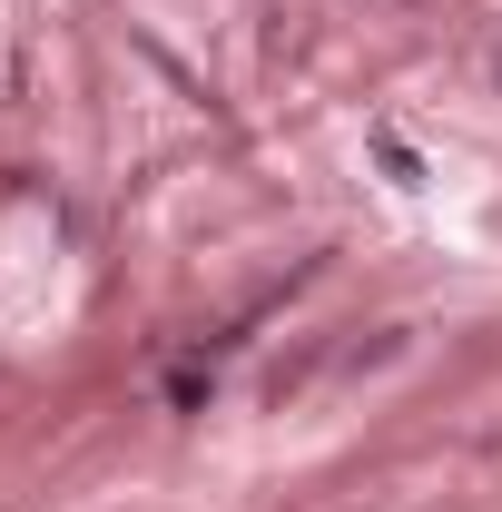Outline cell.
Returning a JSON list of instances; mask_svg holds the SVG:
<instances>
[{
    "instance_id": "1",
    "label": "cell",
    "mask_w": 502,
    "mask_h": 512,
    "mask_svg": "<svg viewBox=\"0 0 502 512\" xmlns=\"http://www.w3.org/2000/svg\"><path fill=\"white\" fill-rule=\"evenodd\" d=\"M375 158L394 168V188H424V158H414V148H404L394 128H375Z\"/></svg>"
}]
</instances>
